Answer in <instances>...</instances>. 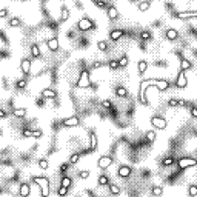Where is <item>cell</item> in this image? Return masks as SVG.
Listing matches in <instances>:
<instances>
[{
  "instance_id": "f5cc1de1",
  "label": "cell",
  "mask_w": 197,
  "mask_h": 197,
  "mask_svg": "<svg viewBox=\"0 0 197 197\" xmlns=\"http://www.w3.org/2000/svg\"><path fill=\"white\" fill-rule=\"evenodd\" d=\"M100 66H102V62H96V63H94V68H96V69H99Z\"/></svg>"
},
{
  "instance_id": "d6986e66",
  "label": "cell",
  "mask_w": 197,
  "mask_h": 197,
  "mask_svg": "<svg viewBox=\"0 0 197 197\" xmlns=\"http://www.w3.org/2000/svg\"><path fill=\"white\" fill-rule=\"evenodd\" d=\"M115 96H117V97H126L128 96V89L125 86H117V88H115Z\"/></svg>"
},
{
  "instance_id": "7402d4cb",
  "label": "cell",
  "mask_w": 197,
  "mask_h": 197,
  "mask_svg": "<svg viewBox=\"0 0 197 197\" xmlns=\"http://www.w3.org/2000/svg\"><path fill=\"white\" fill-rule=\"evenodd\" d=\"M149 6H151V3L148 2V0H143V2H140V3L137 5L139 11H148V10H149Z\"/></svg>"
},
{
  "instance_id": "9f6ffc18",
  "label": "cell",
  "mask_w": 197,
  "mask_h": 197,
  "mask_svg": "<svg viewBox=\"0 0 197 197\" xmlns=\"http://www.w3.org/2000/svg\"><path fill=\"white\" fill-rule=\"evenodd\" d=\"M23 2H25V0H23Z\"/></svg>"
},
{
  "instance_id": "74e56055",
  "label": "cell",
  "mask_w": 197,
  "mask_h": 197,
  "mask_svg": "<svg viewBox=\"0 0 197 197\" xmlns=\"http://www.w3.org/2000/svg\"><path fill=\"white\" fill-rule=\"evenodd\" d=\"M16 86L17 88H25L26 86V79H22V80H17V82H16Z\"/></svg>"
},
{
  "instance_id": "816d5d0a",
  "label": "cell",
  "mask_w": 197,
  "mask_h": 197,
  "mask_svg": "<svg viewBox=\"0 0 197 197\" xmlns=\"http://www.w3.org/2000/svg\"><path fill=\"white\" fill-rule=\"evenodd\" d=\"M60 169H62V171H66V169H68V163H62Z\"/></svg>"
},
{
  "instance_id": "f1b7e54d",
  "label": "cell",
  "mask_w": 197,
  "mask_h": 197,
  "mask_svg": "<svg viewBox=\"0 0 197 197\" xmlns=\"http://www.w3.org/2000/svg\"><path fill=\"white\" fill-rule=\"evenodd\" d=\"M174 162H176L174 157H166V159L162 160V165H163V166H171V165H174Z\"/></svg>"
},
{
  "instance_id": "4dcf8cb0",
  "label": "cell",
  "mask_w": 197,
  "mask_h": 197,
  "mask_svg": "<svg viewBox=\"0 0 197 197\" xmlns=\"http://www.w3.org/2000/svg\"><path fill=\"white\" fill-rule=\"evenodd\" d=\"M151 192H153V196H162L163 194V188L162 186H154L153 190H151Z\"/></svg>"
},
{
  "instance_id": "e575fe53",
  "label": "cell",
  "mask_w": 197,
  "mask_h": 197,
  "mask_svg": "<svg viewBox=\"0 0 197 197\" xmlns=\"http://www.w3.org/2000/svg\"><path fill=\"white\" fill-rule=\"evenodd\" d=\"M48 165H49V163H48L46 159H40V160H39V168H40V169H46Z\"/></svg>"
},
{
  "instance_id": "e0dca14e",
  "label": "cell",
  "mask_w": 197,
  "mask_h": 197,
  "mask_svg": "<svg viewBox=\"0 0 197 197\" xmlns=\"http://www.w3.org/2000/svg\"><path fill=\"white\" fill-rule=\"evenodd\" d=\"M177 37H179V33H177L176 29L169 28V29L166 31V39H168V40H177Z\"/></svg>"
},
{
  "instance_id": "1f68e13d",
  "label": "cell",
  "mask_w": 197,
  "mask_h": 197,
  "mask_svg": "<svg viewBox=\"0 0 197 197\" xmlns=\"http://www.w3.org/2000/svg\"><path fill=\"white\" fill-rule=\"evenodd\" d=\"M146 140L149 142V143H153L156 140V132L154 131H148L146 132Z\"/></svg>"
},
{
  "instance_id": "7bdbcfd3",
  "label": "cell",
  "mask_w": 197,
  "mask_h": 197,
  "mask_svg": "<svg viewBox=\"0 0 197 197\" xmlns=\"http://www.w3.org/2000/svg\"><path fill=\"white\" fill-rule=\"evenodd\" d=\"M168 105L169 106H179V99H169Z\"/></svg>"
},
{
  "instance_id": "4fadbf2b",
  "label": "cell",
  "mask_w": 197,
  "mask_h": 197,
  "mask_svg": "<svg viewBox=\"0 0 197 197\" xmlns=\"http://www.w3.org/2000/svg\"><path fill=\"white\" fill-rule=\"evenodd\" d=\"M117 176L122 177V179L129 177V176H131V168H129V166H120L117 169Z\"/></svg>"
},
{
  "instance_id": "4316f807",
  "label": "cell",
  "mask_w": 197,
  "mask_h": 197,
  "mask_svg": "<svg viewBox=\"0 0 197 197\" xmlns=\"http://www.w3.org/2000/svg\"><path fill=\"white\" fill-rule=\"evenodd\" d=\"M99 185L105 186V185H109V179L105 176V174H102L100 177H99Z\"/></svg>"
},
{
  "instance_id": "83f0119b",
  "label": "cell",
  "mask_w": 197,
  "mask_h": 197,
  "mask_svg": "<svg viewBox=\"0 0 197 197\" xmlns=\"http://www.w3.org/2000/svg\"><path fill=\"white\" fill-rule=\"evenodd\" d=\"M96 148H97V136L92 132V134H91V148H89V149L94 151Z\"/></svg>"
},
{
  "instance_id": "30bf717a",
  "label": "cell",
  "mask_w": 197,
  "mask_h": 197,
  "mask_svg": "<svg viewBox=\"0 0 197 197\" xmlns=\"http://www.w3.org/2000/svg\"><path fill=\"white\" fill-rule=\"evenodd\" d=\"M196 17H197V11L176 12V19H182V20H186V19H196Z\"/></svg>"
},
{
  "instance_id": "44dd1931",
  "label": "cell",
  "mask_w": 197,
  "mask_h": 197,
  "mask_svg": "<svg viewBox=\"0 0 197 197\" xmlns=\"http://www.w3.org/2000/svg\"><path fill=\"white\" fill-rule=\"evenodd\" d=\"M31 56H33L34 59H39L40 57V46L39 45H33V46H31Z\"/></svg>"
},
{
  "instance_id": "8d00e7d4",
  "label": "cell",
  "mask_w": 197,
  "mask_h": 197,
  "mask_svg": "<svg viewBox=\"0 0 197 197\" xmlns=\"http://www.w3.org/2000/svg\"><path fill=\"white\" fill-rule=\"evenodd\" d=\"M108 65H109V68H111V69H117L119 66H120V65H119V60H109V63H108Z\"/></svg>"
},
{
  "instance_id": "277c9868",
  "label": "cell",
  "mask_w": 197,
  "mask_h": 197,
  "mask_svg": "<svg viewBox=\"0 0 197 197\" xmlns=\"http://www.w3.org/2000/svg\"><path fill=\"white\" fill-rule=\"evenodd\" d=\"M75 86H77V88L89 86V74H88V71H82V73H80V77L77 80V83H75Z\"/></svg>"
},
{
  "instance_id": "bcb514c9",
  "label": "cell",
  "mask_w": 197,
  "mask_h": 197,
  "mask_svg": "<svg viewBox=\"0 0 197 197\" xmlns=\"http://www.w3.org/2000/svg\"><path fill=\"white\" fill-rule=\"evenodd\" d=\"M89 177V171L85 169V171H80V179H88Z\"/></svg>"
},
{
  "instance_id": "c3c4849f",
  "label": "cell",
  "mask_w": 197,
  "mask_h": 197,
  "mask_svg": "<svg viewBox=\"0 0 197 197\" xmlns=\"http://www.w3.org/2000/svg\"><path fill=\"white\" fill-rule=\"evenodd\" d=\"M102 106H103V108H113V105H111L109 100H103L102 102Z\"/></svg>"
},
{
  "instance_id": "b9f144b4",
  "label": "cell",
  "mask_w": 197,
  "mask_h": 197,
  "mask_svg": "<svg viewBox=\"0 0 197 197\" xmlns=\"http://www.w3.org/2000/svg\"><path fill=\"white\" fill-rule=\"evenodd\" d=\"M188 194H190V196H196V194H197V186L191 185L190 190H188Z\"/></svg>"
},
{
  "instance_id": "ba28073f",
  "label": "cell",
  "mask_w": 197,
  "mask_h": 197,
  "mask_svg": "<svg viewBox=\"0 0 197 197\" xmlns=\"http://www.w3.org/2000/svg\"><path fill=\"white\" fill-rule=\"evenodd\" d=\"M188 85V79H186V75H185V71H180L177 75V80H176V86L177 88H185Z\"/></svg>"
},
{
  "instance_id": "7a4b0ae2",
  "label": "cell",
  "mask_w": 197,
  "mask_h": 197,
  "mask_svg": "<svg viewBox=\"0 0 197 197\" xmlns=\"http://www.w3.org/2000/svg\"><path fill=\"white\" fill-rule=\"evenodd\" d=\"M33 182L34 183H37V185L42 188V196H48V185H49V182H48V179L46 177H33Z\"/></svg>"
},
{
  "instance_id": "3957f363",
  "label": "cell",
  "mask_w": 197,
  "mask_h": 197,
  "mask_svg": "<svg viewBox=\"0 0 197 197\" xmlns=\"http://www.w3.org/2000/svg\"><path fill=\"white\" fill-rule=\"evenodd\" d=\"M196 165H197V160L192 159V157H182L179 160V168L180 169H186V168L196 166Z\"/></svg>"
},
{
  "instance_id": "484cf974",
  "label": "cell",
  "mask_w": 197,
  "mask_h": 197,
  "mask_svg": "<svg viewBox=\"0 0 197 197\" xmlns=\"http://www.w3.org/2000/svg\"><path fill=\"white\" fill-rule=\"evenodd\" d=\"M71 183H73V180L68 177V176H63L62 177V182H60V185L62 186H66V188H69L71 186Z\"/></svg>"
},
{
  "instance_id": "d590c367",
  "label": "cell",
  "mask_w": 197,
  "mask_h": 197,
  "mask_svg": "<svg viewBox=\"0 0 197 197\" xmlns=\"http://www.w3.org/2000/svg\"><path fill=\"white\" fill-rule=\"evenodd\" d=\"M79 159H80V154H73V156H71V157H69V163L75 165V163L79 162Z\"/></svg>"
},
{
  "instance_id": "681fc988",
  "label": "cell",
  "mask_w": 197,
  "mask_h": 197,
  "mask_svg": "<svg viewBox=\"0 0 197 197\" xmlns=\"http://www.w3.org/2000/svg\"><path fill=\"white\" fill-rule=\"evenodd\" d=\"M23 136L25 137H33V131H31V129H23Z\"/></svg>"
},
{
  "instance_id": "2e32d148",
  "label": "cell",
  "mask_w": 197,
  "mask_h": 197,
  "mask_svg": "<svg viewBox=\"0 0 197 197\" xmlns=\"http://www.w3.org/2000/svg\"><path fill=\"white\" fill-rule=\"evenodd\" d=\"M111 40H114V42H117V40L120 37H123V31L122 29H114V31H111Z\"/></svg>"
},
{
  "instance_id": "ab89813d",
  "label": "cell",
  "mask_w": 197,
  "mask_h": 197,
  "mask_svg": "<svg viewBox=\"0 0 197 197\" xmlns=\"http://www.w3.org/2000/svg\"><path fill=\"white\" fill-rule=\"evenodd\" d=\"M140 39H142V40H149L151 35H149V33H148V31H142V33H140Z\"/></svg>"
},
{
  "instance_id": "52a82bcc",
  "label": "cell",
  "mask_w": 197,
  "mask_h": 197,
  "mask_svg": "<svg viewBox=\"0 0 197 197\" xmlns=\"http://www.w3.org/2000/svg\"><path fill=\"white\" fill-rule=\"evenodd\" d=\"M77 28L80 31H88V29H92L94 28V23L89 19H86V17H83V19H80L77 22Z\"/></svg>"
},
{
  "instance_id": "f35d334b",
  "label": "cell",
  "mask_w": 197,
  "mask_h": 197,
  "mask_svg": "<svg viewBox=\"0 0 197 197\" xmlns=\"http://www.w3.org/2000/svg\"><path fill=\"white\" fill-rule=\"evenodd\" d=\"M109 191L113 192V194H120V188L117 185H109Z\"/></svg>"
},
{
  "instance_id": "6da1fadb",
  "label": "cell",
  "mask_w": 197,
  "mask_h": 197,
  "mask_svg": "<svg viewBox=\"0 0 197 197\" xmlns=\"http://www.w3.org/2000/svg\"><path fill=\"white\" fill-rule=\"evenodd\" d=\"M156 85V88L159 89V91H166L169 88V82L168 80H157V79H149V80H142L140 82V91H139V100H140V103L143 105H148V100L145 97V89Z\"/></svg>"
},
{
  "instance_id": "7c38bea8",
  "label": "cell",
  "mask_w": 197,
  "mask_h": 197,
  "mask_svg": "<svg viewBox=\"0 0 197 197\" xmlns=\"http://www.w3.org/2000/svg\"><path fill=\"white\" fill-rule=\"evenodd\" d=\"M46 46L49 51H57L59 49V39L57 37H51L46 40Z\"/></svg>"
},
{
  "instance_id": "d6a6232c",
  "label": "cell",
  "mask_w": 197,
  "mask_h": 197,
  "mask_svg": "<svg viewBox=\"0 0 197 197\" xmlns=\"http://www.w3.org/2000/svg\"><path fill=\"white\" fill-rule=\"evenodd\" d=\"M128 63H129V60H128L126 56H122V57L119 59V65L123 66V68H125V66H128Z\"/></svg>"
},
{
  "instance_id": "603a6c76",
  "label": "cell",
  "mask_w": 197,
  "mask_h": 197,
  "mask_svg": "<svg viewBox=\"0 0 197 197\" xmlns=\"http://www.w3.org/2000/svg\"><path fill=\"white\" fill-rule=\"evenodd\" d=\"M26 111H28L26 108H17V109L12 111V114H14L16 117H25V115H26Z\"/></svg>"
},
{
  "instance_id": "db71d44e",
  "label": "cell",
  "mask_w": 197,
  "mask_h": 197,
  "mask_svg": "<svg viewBox=\"0 0 197 197\" xmlns=\"http://www.w3.org/2000/svg\"><path fill=\"white\" fill-rule=\"evenodd\" d=\"M0 117H2V119L6 117V113H5V111H0Z\"/></svg>"
},
{
  "instance_id": "836d02e7",
  "label": "cell",
  "mask_w": 197,
  "mask_h": 197,
  "mask_svg": "<svg viewBox=\"0 0 197 197\" xmlns=\"http://www.w3.org/2000/svg\"><path fill=\"white\" fill-rule=\"evenodd\" d=\"M97 48L100 49V51H106V48H108V43H106L105 40H100V42H97Z\"/></svg>"
},
{
  "instance_id": "f6af8a7d",
  "label": "cell",
  "mask_w": 197,
  "mask_h": 197,
  "mask_svg": "<svg viewBox=\"0 0 197 197\" xmlns=\"http://www.w3.org/2000/svg\"><path fill=\"white\" fill-rule=\"evenodd\" d=\"M94 5L99 6V8H105V2H102V0H92Z\"/></svg>"
},
{
  "instance_id": "ffe728a7",
  "label": "cell",
  "mask_w": 197,
  "mask_h": 197,
  "mask_svg": "<svg viewBox=\"0 0 197 197\" xmlns=\"http://www.w3.org/2000/svg\"><path fill=\"white\" fill-rule=\"evenodd\" d=\"M137 69H139V74H143L148 69V62L146 60H140V62H139V65H137Z\"/></svg>"
},
{
  "instance_id": "f907efd6",
  "label": "cell",
  "mask_w": 197,
  "mask_h": 197,
  "mask_svg": "<svg viewBox=\"0 0 197 197\" xmlns=\"http://www.w3.org/2000/svg\"><path fill=\"white\" fill-rule=\"evenodd\" d=\"M191 115H192L194 119H197V108H192V109H191Z\"/></svg>"
},
{
  "instance_id": "5b68a950",
  "label": "cell",
  "mask_w": 197,
  "mask_h": 197,
  "mask_svg": "<svg viewBox=\"0 0 197 197\" xmlns=\"http://www.w3.org/2000/svg\"><path fill=\"white\" fill-rule=\"evenodd\" d=\"M151 125H153L154 128L157 129H166V120L163 117H157V115H154V117H151Z\"/></svg>"
},
{
  "instance_id": "11a10c76",
  "label": "cell",
  "mask_w": 197,
  "mask_h": 197,
  "mask_svg": "<svg viewBox=\"0 0 197 197\" xmlns=\"http://www.w3.org/2000/svg\"><path fill=\"white\" fill-rule=\"evenodd\" d=\"M179 105H180V106H185L186 102H185V100H179Z\"/></svg>"
},
{
  "instance_id": "8fae6325",
  "label": "cell",
  "mask_w": 197,
  "mask_h": 197,
  "mask_svg": "<svg viewBox=\"0 0 197 197\" xmlns=\"http://www.w3.org/2000/svg\"><path fill=\"white\" fill-rule=\"evenodd\" d=\"M62 123H63L66 128H73V126H79V125H80V120L75 117V115H73V117L63 119V122H62Z\"/></svg>"
},
{
  "instance_id": "f546056e",
  "label": "cell",
  "mask_w": 197,
  "mask_h": 197,
  "mask_svg": "<svg viewBox=\"0 0 197 197\" xmlns=\"http://www.w3.org/2000/svg\"><path fill=\"white\" fill-rule=\"evenodd\" d=\"M10 25H11V26H14V28H17V26H20V25H22V20L19 19V17H12V19L10 20Z\"/></svg>"
},
{
  "instance_id": "9c48e42d",
  "label": "cell",
  "mask_w": 197,
  "mask_h": 197,
  "mask_svg": "<svg viewBox=\"0 0 197 197\" xmlns=\"http://www.w3.org/2000/svg\"><path fill=\"white\" fill-rule=\"evenodd\" d=\"M20 69H22V73L25 74V77H28L29 73H31V60L29 59H23L20 62Z\"/></svg>"
},
{
  "instance_id": "7dc6e473",
  "label": "cell",
  "mask_w": 197,
  "mask_h": 197,
  "mask_svg": "<svg viewBox=\"0 0 197 197\" xmlns=\"http://www.w3.org/2000/svg\"><path fill=\"white\" fill-rule=\"evenodd\" d=\"M6 16H8V10H6V8H2V10H0V17H2V19H5Z\"/></svg>"
},
{
  "instance_id": "ac0fdd59",
  "label": "cell",
  "mask_w": 197,
  "mask_h": 197,
  "mask_svg": "<svg viewBox=\"0 0 197 197\" xmlns=\"http://www.w3.org/2000/svg\"><path fill=\"white\" fill-rule=\"evenodd\" d=\"M108 17H109L111 20L117 19V17H119V11H117V8H114V6H109V8H108Z\"/></svg>"
},
{
  "instance_id": "d4e9b609",
  "label": "cell",
  "mask_w": 197,
  "mask_h": 197,
  "mask_svg": "<svg viewBox=\"0 0 197 197\" xmlns=\"http://www.w3.org/2000/svg\"><path fill=\"white\" fill-rule=\"evenodd\" d=\"M190 68H191V62L183 59V60L180 62V71H188Z\"/></svg>"
},
{
  "instance_id": "8992f818",
  "label": "cell",
  "mask_w": 197,
  "mask_h": 197,
  "mask_svg": "<svg viewBox=\"0 0 197 197\" xmlns=\"http://www.w3.org/2000/svg\"><path fill=\"white\" fill-rule=\"evenodd\" d=\"M111 163H113V157L111 156H102L97 162V166H99V169H106L111 166Z\"/></svg>"
},
{
  "instance_id": "60d3db41",
  "label": "cell",
  "mask_w": 197,
  "mask_h": 197,
  "mask_svg": "<svg viewBox=\"0 0 197 197\" xmlns=\"http://www.w3.org/2000/svg\"><path fill=\"white\" fill-rule=\"evenodd\" d=\"M57 192H59V196H66V194H68V188H66V186H60Z\"/></svg>"
},
{
  "instance_id": "ee69618b",
  "label": "cell",
  "mask_w": 197,
  "mask_h": 197,
  "mask_svg": "<svg viewBox=\"0 0 197 197\" xmlns=\"http://www.w3.org/2000/svg\"><path fill=\"white\" fill-rule=\"evenodd\" d=\"M42 136H43V132L40 131V129H37V131H33V137H34V139H40Z\"/></svg>"
},
{
  "instance_id": "9a60e30c",
  "label": "cell",
  "mask_w": 197,
  "mask_h": 197,
  "mask_svg": "<svg viewBox=\"0 0 197 197\" xmlns=\"http://www.w3.org/2000/svg\"><path fill=\"white\" fill-rule=\"evenodd\" d=\"M29 192H31V188H29L28 183H22V185H20V190H19V194H20L22 197H28Z\"/></svg>"
},
{
  "instance_id": "5bb4252c",
  "label": "cell",
  "mask_w": 197,
  "mask_h": 197,
  "mask_svg": "<svg viewBox=\"0 0 197 197\" xmlns=\"http://www.w3.org/2000/svg\"><path fill=\"white\" fill-rule=\"evenodd\" d=\"M42 97H45V99H56L57 92L54 91V89H51V88H45L42 91Z\"/></svg>"
},
{
  "instance_id": "cb8c5ba5",
  "label": "cell",
  "mask_w": 197,
  "mask_h": 197,
  "mask_svg": "<svg viewBox=\"0 0 197 197\" xmlns=\"http://www.w3.org/2000/svg\"><path fill=\"white\" fill-rule=\"evenodd\" d=\"M69 19V10L68 8H62V14H60V22H66Z\"/></svg>"
}]
</instances>
